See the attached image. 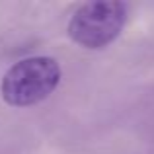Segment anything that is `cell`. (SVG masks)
Segmentation results:
<instances>
[{
	"mask_svg": "<svg viewBox=\"0 0 154 154\" xmlns=\"http://www.w3.org/2000/svg\"><path fill=\"white\" fill-rule=\"evenodd\" d=\"M60 82V66L51 57H27L6 70L0 84L8 105L29 107L53 94Z\"/></svg>",
	"mask_w": 154,
	"mask_h": 154,
	"instance_id": "obj_1",
	"label": "cell"
},
{
	"mask_svg": "<svg viewBox=\"0 0 154 154\" xmlns=\"http://www.w3.org/2000/svg\"><path fill=\"white\" fill-rule=\"evenodd\" d=\"M127 12L123 2H86L68 20V35L86 49H103L123 31Z\"/></svg>",
	"mask_w": 154,
	"mask_h": 154,
	"instance_id": "obj_2",
	"label": "cell"
}]
</instances>
